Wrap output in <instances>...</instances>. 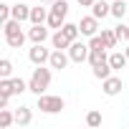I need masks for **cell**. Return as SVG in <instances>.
I'll list each match as a JSON object with an SVG mask.
<instances>
[{
    "instance_id": "obj_4",
    "label": "cell",
    "mask_w": 129,
    "mask_h": 129,
    "mask_svg": "<svg viewBox=\"0 0 129 129\" xmlns=\"http://www.w3.org/2000/svg\"><path fill=\"white\" fill-rule=\"evenodd\" d=\"M63 106H66V101H63L61 96H48V94H41L38 96V109L43 114H58Z\"/></svg>"
},
{
    "instance_id": "obj_17",
    "label": "cell",
    "mask_w": 129,
    "mask_h": 129,
    "mask_svg": "<svg viewBox=\"0 0 129 129\" xmlns=\"http://www.w3.org/2000/svg\"><path fill=\"white\" fill-rule=\"evenodd\" d=\"M61 30H63V36H66L71 43H74V41H79V36H81L79 23H63V25H61Z\"/></svg>"
},
{
    "instance_id": "obj_11",
    "label": "cell",
    "mask_w": 129,
    "mask_h": 129,
    "mask_svg": "<svg viewBox=\"0 0 129 129\" xmlns=\"http://www.w3.org/2000/svg\"><path fill=\"white\" fill-rule=\"evenodd\" d=\"M30 5H25V3H15L13 5V18L15 20H20V23H25V20H30Z\"/></svg>"
},
{
    "instance_id": "obj_23",
    "label": "cell",
    "mask_w": 129,
    "mask_h": 129,
    "mask_svg": "<svg viewBox=\"0 0 129 129\" xmlns=\"http://www.w3.org/2000/svg\"><path fill=\"white\" fill-rule=\"evenodd\" d=\"M13 76V63L8 58H0V79H10Z\"/></svg>"
},
{
    "instance_id": "obj_1",
    "label": "cell",
    "mask_w": 129,
    "mask_h": 129,
    "mask_svg": "<svg viewBox=\"0 0 129 129\" xmlns=\"http://www.w3.org/2000/svg\"><path fill=\"white\" fill-rule=\"evenodd\" d=\"M51 86V69H46V63L43 66H36L30 79H28V91H33L36 96L46 94V89Z\"/></svg>"
},
{
    "instance_id": "obj_8",
    "label": "cell",
    "mask_w": 129,
    "mask_h": 129,
    "mask_svg": "<svg viewBox=\"0 0 129 129\" xmlns=\"http://www.w3.org/2000/svg\"><path fill=\"white\" fill-rule=\"evenodd\" d=\"M101 89H104V94L106 96H116V94H121V89H124V81H121V76H109V79H104L101 81Z\"/></svg>"
},
{
    "instance_id": "obj_20",
    "label": "cell",
    "mask_w": 129,
    "mask_h": 129,
    "mask_svg": "<svg viewBox=\"0 0 129 129\" xmlns=\"http://www.w3.org/2000/svg\"><path fill=\"white\" fill-rule=\"evenodd\" d=\"M111 71H114V69H111V63H109V61H104V63H99V66H94V76H96V79H101V81H104V79H109V76H111Z\"/></svg>"
},
{
    "instance_id": "obj_19",
    "label": "cell",
    "mask_w": 129,
    "mask_h": 129,
    "mask_svg": "<svg viewBox=\"0 0 129 129\" xmlns=\"http://www.w3.org/2000/svg\"><path fill=\"white\" fill-rule=\"evenodd\" d=\"M104 61H109L106 48H96V51H91V53H89V63H91V69H94V66H99V63H104Z\"/></svg>"
},
{
    "instance_id": "obj_24",
    "label": "cell",
    "mask_w": 129,
    "mask_h": 129,
    "mask_svg": "<svg viewBox=\"0 0 129 129\" xmlns=\"http://www.w3.org/2000/svg\"><path fill=\"white\" fill-rule=\"evenodd\" d=\"M10 84H13V94H23V91H28V81H23V79H13L10 76Z\"/></svg>"
},
{
    "instance_id": "obj_7",
    "label": "cell",
    "mask_w": 129,
    "mask_h": 129,
    "mask_svg": "<svg viewBox=\"0 0 129 129\" xmlns=\"http://www.w3.org/2000/svg\"><path fill=\"white\" fill-rule=\"evenodd\" d=\"M69 61H71L69 51H61V48H53V53H51V61H48V66H51V69H56V71H63V69L69 66Z\"/></svg>"
},
{
    "instance_id": "obj_26",
    "label": "cell",
    "mask_w": 129,
    "mask_h": 129,
    "mask_svg": "<svg viewBox=\"0 0 129 129\" xmlns=\"http://www.w3.org/2000/svg\"><path fill=\"white\" fill-rule=\"evenodd\" d=\"M114 30H116V38H119V41H124V43H129V25H124V23H119V25H116Z\"/></svg>"
},
{
    "instance_id": "obj_28",
    "label": "cell",
    "mask_w": 129,
    "mask_h": 129,
    "mask_svg": "<svg viewBox=\"0 0 129 129\" xmlns=\"http://www.w3.org/2000/svg\"><path fill=\"white\" fill-rule=\"evenodd\" d=\"M124 53H126V58H129V46H126V48H124Z\"/></svg>"
},
{
    "instance_id": "obj_6",
    "label": "cell",
    "mask_w": 129,
    "mask_h": 129,
    "mask_svg": "<svg viewBox=\"0 0 129 129\" xmlns=\"http://www.w3.org/2000/svg\"><path fill=\"white\" fill-rule=\"evenodd\" d=\"M51 53L53 51H48L43 43H33V48L28 51V58H30V63H36V66H43V63L51 61Z\"/></svg>"
},
{
    "instance_id": "obj_12",
    "label": "cell",
    "mask_w": 129,
    "mask_h": 129,
    "mask_svg": "<svg viewBox=\"0 0 129 129\" xmlns=\"http://www.w3.org/2000/svg\"><path fill=\"white\" fill-rule=\"evenodd\" d=\"M48 13H51L48 8L36 5V8L30 10V20H28V23H30V25H36V23H46V20H48Z\"/></svg>"
},
{
    "instance_id": "obj_14",
    "label": "cell",
    "mask_w": 129,
    "mask_h": 129,
    "mask_svg": "<svg viewBox=\"0 0 129 129\" xmlns=\"http://www.w3.org/2000/svg\"><path fill=\"white\" fill-rule=\"evenodd\" d=\"M51 46L53 48H61V51H69V46H71V41L66 38V36H63V30L58 28L53 36H51Z\"/></svg>"
},
{
    "instance_id": "obj_22",
    "label": "cell",
    "mask_w": 129,
    "mask_h": 129,
    "mask_svg": "<svg viewBox=\"0 0 129 129\" xmlns=\"http://www.w3.org/2000/svg\"><path fill=\"white\" fill-rule=\"evenodd\" d=\"M101 38H104V46H106V48H114V46L119 43L116 30H109V28H101Z\"/></svg>"
},
{
    "instance_id": "obj_21",
    "label": "cell",
    "mask_w": 129,
    "mask_h": 129,
    "mask_svg": "<svg viewBox=\"0 0 129 129\" xmlns=\"http://www.w3.org/2000/svg\"><path fill=\"white\" fill-rule=\"evenodd\" d=\"M111 15L119 18V20H124V15H126V0H114V3H111Z\"/></svg>"
},
{
    "instance_id": "obj_3",
    "label": "cell",
    "mask_w": 129,
    "mask_h": 129,
    "mask_svg": "<svg viewBox=\"0 0 129 129\" xmlns=\"http://www.w3.org/2000/svg\"><path fill=\"white\" fill-rule=\"evenodd\" d=\"M66 15H69V3L66 0H56L51 5V13H48V28H61L66 23Z\"/></svg>"
},
{
    "instance_id": "obj_2",
    "label": "cell",
    "mask_w": 129,
    "mask_h": 129,
    "mask_svg": "<svg viewBox=\"0 0 129 129\" xmlns=\"http://www.w3.org/2000/svg\"><path fill=\"white\" fill-rule=\"evenodd\" d=\"M3 33H5V43L10 48H23V43L28 41V36L20 30V20H15V18L3 23Z\"/></svg>"
},
{
    "instance_id": "obj_5",
    "label": "cell",
    "mask_w": 129,
    "mask_h": 129,
    "mask_svg": "<svg viewBox=\"0 0 129 129\" xmlns=\"http://www.w3.org/2000/svg\"><path fill=\"white\" fill-rule=\"evenodd\" d=\"M89 53H91V48H89V43H84V41H74V43L69 46V56H71L74 63L89 61Z\"/></svg>"
},
{
    "instance_id": "obj_9",
    "label": "cell",
    "mask_w": 129,
    "mask_h": 129,
    "mask_svg": "<svg viewBox=\"0 0 129 129\" xmlns=\"http://www.w3.org/2000/svg\"><path fill=\"white\" fill-rule=\"evenodd\" d=\"M79 28H81V36L91 38V36H96V30H99V18H96V15H84V18L79 20Z\"/></svg>"
},
{
    "instance_id": "obj_10",
    "label": "cell",
    "mask_w": 129,
    "mask_h": 129,
    "mask_svg": "<svg viewBox=\"0 0 129 129\" xmlns=\"http://www.w3.org/2000/svg\"><path fill=\"white\" fill-rule=\"evenodd\" d=\"M28 41L30 43H46L48 41V28L43 23H36L30 30H28Z\"/></svg>"
},
{
    "instance_id": "obj_27",
    "label": "cell",
    "mask_w": 129,
    "mask_h": 129,
    "mask_svg": "<svg viewBox=\"0 0 129 129\" xmlns=\"http://www.w3.org/2000/svg\"><path fill=\"white\" fill-rule=\"evenodd\" d=\"M94 3H96V0H79V5H81V8H91Z\"/></svg>"
},
{
    "instance_id": "obj_18",
    "label": "cell",
    "mask_w": 129,
    "mask_h": 129,
    "mask_svg": "<svg viewBox=\"0 0 129 129\" xmlns=\"http://www.w3.org/2000/svg\"><path fill=\"white\" fill-rule=\"evenodd\" d=\"M15 124V111H10L8 106L5 109H0V129H8Z\"/></svg>"
},
{
    "instance_id": "obj_16",
    "label": "cell",
    "mask_w": 129,
    "mask_h": 129,
    "mask_svg": "<svg viewBox=\"0 0 129 129\" xmlns=\"http://www.w3.org/2000/svg\"><path fill=\"white\" fill-rule=\"evenodd\" d=\"M126 61H129V58H126V53H121V51H114V53L109 56V63H111L114 71H121V69L126 66Z\"/></svg>"
},
{
    "instance_id": "obj_15",
    "label": "cell",
    "mask_w": 129,
    "mask_h": 129,
    "mask_svg": "<svg viewBox=\"0 0 129 129\" xmlns=\"http://www.w3.org/2000/svg\"><path fill=\"white\" fill-rule=\"evenodd\" d=\"M91 15H96V18L101 20V18L111 15V5H109V3H104V0H96V3L91 5Z\"/></svg>"
},
{
    "instance_id": "obj_13",
    "label": "cell",
    "mask_w": 129,
    "mask_h": 129,
    "mask_svg": "<svg viewBox=\"0 0 129 129\" xmlns=\"http://www.w3.org/2000/svg\"><path fill=\"white\" fill-rule=\"evenodd\" d=\"M30 121H33V111H30L28 106L15 109V124H18V126H28Z\"/></svg>"
},
{
    "instance_id": "obj_25",
    "label": "cell",
    "mask_w": 129,
    "mask_h": 129,
    "mask_svg": "<svg viewBox=\"0 0 129 129\" xmlns=\"http://www.w3.org/2000/svg\"><path fill=\"white\" fill-rule=\"evenodd\" d=\"M86 124L89 126H101V111H89L86 114Z\"/></svg>"
}]
</instances>
